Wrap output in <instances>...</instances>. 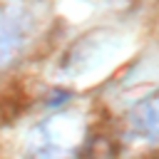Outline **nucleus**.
Segmentation results:
<instances>
[{
	"mask_svg": "<svg viewBox=\"0 0 159 159\" xmlns=\"http://www.w3.org/2000/svg\"><path fill=\"white\" fill-rule=\"evenodd\" d=\"M32 137H40L42 142L52 144V147H62L72 152V144L80 142L82 137V122L75 114H57L52 119H47L45 124H40Z\"/></svg>",
	"mask_w": 159,
	"mask_h": 159,
	"instance_id": "2",
	"label": "nucleus"
},
{
	"mask_svg": "<svg viewBox=\"0 0 159 159\" xmlns=\"http://www.w3.org/2000/svg\"><path fill=\"white\" fill-rule=\"evenodd\" d=\"M132 124L144 137H159V92L134 107Z\"/></svg>",
	"mask_w": 159,
	"mask_h": 159,
	"instance_id": "4",
	"label": "nucleus"
},
{
	"mask_svg": "<svg viewBox=\"0 0 159 159\" xmlns=\"http://www.w3.org/2000/svg\"><path fill=\"white\" fill-rule=\"evenodd\" d=\"M114 52V37H109L107 32H97V35H89L84 40H80L65 57V65H62V72L77 77V75H87L92 72L94 67H99L109 55Z\"/></svg>",
	"mask_w": 159,
	"mask_h": 159,
	"instance_id": "1",
	"label": "nucleus"
},
{
	"mask_svg": "<svg viewBox=\"0 0 159 159\" xmlns=\"http://www.w3.org/2000/svg\"><path fill=\"white\" fill-rule=\"evenodd\" d=\"M25 45V22L20 15H7L0 20V67L10 65Z\"/></svg>",
	"mask_w": 159,
	"mask_h": 159,
	"instance_id": "3",
	"label": "nucleus"
},
{
	"mask_svg": "<svg viewBox=\"0 0 159 159\" xmlns=\"http://www.w3.org/2000/svg\"><path fill=\"white\" fill-rule=\"evenodd\" d=\"M27 159H75V154L70 149H62V147H52L42 139H32L30 142V152H27Z\"/></svg>",
	"mask_w": 159,
	"mask_h": 159,
	"instance_id": "5",
	"label": "nucleus"
}]
</instances>
